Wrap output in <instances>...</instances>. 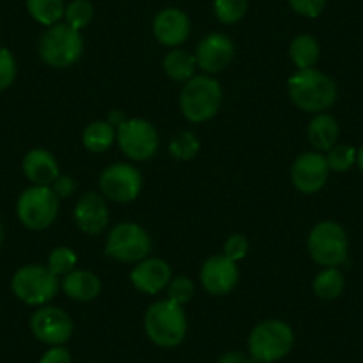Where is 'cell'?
I'll return each instance as SVG.
<instances>
[{"label":"cell","mask_w":363,"mask_h":363,"mask_svg":"<svg viewBox=\"0 0 363 363\" xmlns=\"http://www.w3.org/2000/svg\"><path fill=\"white\" fill-rule=\"evenodd\" d=\"M291 100L306 113H323L337 102V86L319 69H299L289 79Z\"/></svg>","instance_id":"1"},{"label":"cell","mask_w":363,"mask_h":363,"mask_svg":"<svg viewBox=\"0 0 363 363\" xmlns=\"http://www.w3.org/2000/svg\"><path fill=\"white\" fill-rule=\"evenodd\" d=\"M145 330L150 340L159 347H177L187 333L186 313L169 299L157 301L146 312Z\"/></svg>","instance_id":"2"},{"label":"cell","mask_w":363,"mask_h":363,"mask_svg":"<svg viewBox=\"0 0 363 363\" xmlns=\"http://www.w3.org/2000/svg\"><path fill=\"white\" fill-rule=\"evenodd\" d=\"M223 102V89L208 75H194L184 84L180 95L182 113L191 123H203L218 114Z\"/></svg>","instance_id":"3"},{"label":"cell","mask_w":363,"mask_h":363,"mask_svg":"<svg viewBox=\"0 0 363 363\" xmlns=\"http://www.w3.org/2000/svg\"><path fill=\"white\" fill-rule=\"evenodd\" d=\"M294 345V331L284 320L269 319L258 324L250 335V356L258 363H274L287 356Z\"/></svg>","instance_id":"4"},{"label":"cell","mask_w":363,"mask_h":363,"mask_svg":"<svg viewBox=\"0 0 363 363\" xmlns=\"http://www.w3.org/2000/svg\"><path fill=\"white\" fill-rule=\"evenodd\" d=\"M11 289L16 298L26 305L41 306L57 294L59 278L47 265L29 264L13 274Z\"/></svg>","instance_id":"5"},{"label":"cell","mask_w":363,"mask_h":363,"mask_svg":"<svg viewBox=\"0 0 363 363\" xmlns=\"http://www.w3.org/2000/svg\"><path fill=\"white\" fill-rule=\"evenodd\" d=\"M40 55L52 68H68L82 55V38L68 23H55L41 36Z\"/></svg>","instance_id":"6"},{"label":"cell","mask_w":363,"mask_h":363,"mask_svg":"<svg viewBox=\"0 0 363 363\" xmlns=\"http://www.w3.org/2000/svg\"><path fill=\"white\" fill-rule=\"evenodd\" d=\"M347 233L338 223L320 221L308 235V251L324 267H338L347 262Z\"/></svg>","instance_id":"7"},{"label":"cell","mask_w":363,"mask_h":363,"mask_svg":"<svg viewBox=\"0 0 363 363\" xmlns=\"http://www.w3.org/2000/svg\"><path fill=\"white\" fill-rule=\"evenodd\" d=\"M59 212V198L52 187L33 186L23 191L16 203L20 223L29 230H45L55 221Z\"/></svg>","instance_id":"8"},{"label":"cell","mask_w":363,"mask_h":363,"mask_svg":"<svg viewBox=\"0 0 363 363\" xmlns=\"http://www.w3.org/2000/svg\"><path fill=\"white\" fill-rule=\"evenodd\" d=\"M152 239L143 226L135 223H120L107 237L106 253L125 264H139L148 258Z\"/></svg>","instance_id":"9"},{"label":"cell","mask_w":363,"mask_h":363,"mask_svg":"<svg viewBox=\"0 0 363 363\" xmlns=\"http://www.w3.org/2000/svg\"><path fill=\"white\" fill-rule=\"evenodd\" d=\"M116 139L125 155L134 160H148L159 148V134L150 121L132 118L118 127Z\"/></svg>","instance_id":"10"},{"label":"cell","mask_w":363,"mask_h":363,"mask_svg":"<svg viewBox=\"0 0 363 363\" xmlns=\"http://www.w3.org/2000/svg\"><path fill=\"white\" fill-rule=\"evenodd\" d=\"M143 177L130 164H113L100 177L104 196L118 203H128L141 193Z\"/></svg>","instance_id":"11"},{"label":"cell","mask_w":363,"mask_h":363,"mask_svg":"<svg viewBox=\"0 0 363 363\" xmlns=\"http://www.w3.org/2000/svg\"><path fill=\"white\" fill-rule=\"evenodd\" d=\"M30 330L40 342L48 345H62L73 333V323L68 313L55 306H43L30 317Z\"/></svg>","instance_id":"12"},{"label":"cell","mask_w":363,"mask_h":363,"mask_svg":"<svg viewBox=\"0 0 363 363\" xmlns=\"http://www.w3.org/2000/svg\"><path fill=\"white\" fill-rule=\"evenodd\" d=\"M330 174L326 157L323 153L308 152L303 153L292 164L291 178L298 191L305 194H313L324 187Z\"/></svg>","instance_id":"13"},{"label":"cell","mask_w":363,"mask_h":363,"mask_svg":"<svg viewBox=\"0 0 363 363\" xmlns=\"http://www.w3.org/2000/svg\"><path fill=\"white\" fill-rule=\"evenodd\" d=\"M201 285L212 296H225L235 289L239 281V269L233 260L225 255L211 257L201 267Z\"/></svg>","instance_id":"14"},{"label":"cell","mask_w":363,"mask_h":363,"mask_svg":"<svg viewBox=\"0 0 363 363\" xmlns=\"http://www.w3.org/2000/svg\"><path fill=\"white\" fill-rule=\"evenodd\" d=\"M233 48L232 40L225 34L212 33L205 36L200 41L196 48V65L203 69L205 73H219L232 62L233 59Z\"/></svg>","instance_id":"15"},{"label":"cell","mask_w":363,"mask_h":363,"mask_svg":"<svg viewBox=\"0 0 363 363\" xmlns=\"http://www.w3.org/2000/svg\"><path fill=\"white\" fill-rule=\"evenodd\" d=\"M130 281L145 294H159L171 281L169 264L160 258H145L132 269Z\"/></svg>","instance_id":"16"},{"label":"cell","mask_w":363,"mask_h":363,"mask_svg":"<svg viewBox=\"0 0 363 363\" xmlns=\"http://www.w3.org/2000/svg\"><path fill=\"white\" fill-rule=\"evenodd\" d=\"M153 34L159 43L166 47H178L189 38L191 22L182 9H162L153 20Z\"/></svg>","instance_id":"17"},{"label":"cell","mask_w":363,"mask_h":363,"mask_svg":"<svg viewBox=\"0 0 363 363\" xmlns=\"http://www.w3.org/2000/svg\"><path fill=\"white\" fill-rule=\"evenodd\" d=\"M73 218H75L77 226L84 233L96 235L109 225V208L102 196H99L96 193H87L77 201Z\"/></svg>","instance_id":"18"},{"label":"cell","mask_w":363,"mask_h":363,"mask_svg":"<svg viewBox=\"0 0 363 363\" xmlns=\"http://www.w3.org/2000/svg\"><path fill=\"white\" fill-rule=\"evenodd\" d=\"M23 173L33 182V186L50 187L59 177V164L48 150L34 148L23 157Z\"/></svg>","instance_id":"19"},{"label":"cell","mask_w":363,"mask_h":363,"mask_svg":"<svg viewBox=\"0 0 363 363\" xmlns=\"http://www.w3.org/2000/svg\"><path fill=\"white\" fill-rule=\"evenodd\" d=\"M62 291L66 292L68 298H72L73 301H93V299L99 298L100 294V278L96 277L95 272L91 271H75L68 272L61 281Z\"/></svg>","instance_id":"20"},{"label":"cell","mask_w":363,"mask_h":363,"mask_svg":"<svg viewBox=\"0 0 363 363\" xmlns=\"http://www.w3.org/2000/svg\"><path fill=\"white\" fill-rule=\"evenodd\" d=\"M338 128L337 120L326 113H319L308 125V139L317 152H328L333 148L338 141Z\"/></svg>","instance_id":"21"},{"label":"cell","mask_w":363,"mask_h":363,"mask_svg":"<svg viewBox=\"0 0 363 363\" xmlns=\"http://www.w3.org/2000/svg\"><path fill=\"white\" fill-rule=\"evenodd\" d=\"M289 54H291L292 62L299 69H310L319 61L320 48L315 38L310 36V34H301V36H296L292 40Z\"/></svg>","instance_id":"22"},{"label":"cell","mask_w":363,"mask_h":363,"mask_svg":"<svg viewBox=\"0 0 363 363\" xmlns=\"http://www.w3.org/2000/svg\"><path fill=\"white\" fill-rule=\"evenodd\" d=\"M196 66V57L186 50H173L164 59V72L177 82H187L193 79Z\"/></svg>","instance_id":"23"},{"label":"cell","mask_w":363,"mask_h":363,"mask_svg":"<svg viewBox=\"0 0 363 363\" xmlns=\"http://www.w3.org/2000/svg\"><path fill=\"white\" fill-rule=\"evenodd\" d=\"M116 139V130L109 121H93L82 134V143L89 152L102 153L111 148Z\"/></svg>","instance_id":"24"},{"label":"cell","mask_w":363,"mask_h":363,"mask_svg":"<svg viewBox=\"0 0 363 363\" xmlns=\"http://www.w3.org/2000/svg\"><path fill=\"white\" fill-rule=\"evenodd\" d=\"M65 2L62 0H27V11L41 26L52 27L65 18Z\"/></svg>","instance_id":"25"},{"label":"cell","mask_w":363,"mask_h":363,"mask_svg":"<svg viewBox=\"0 0 363 363\" xmlns=\"http://www.w3.org/2000/svg\"><path fill=\"white\" fill-rule=\"evenodd\" d=\"M344 274L338 271L337 267H328L320 271L313 280V292L317 298L324 299V301H331L337 299L344 291Z\"/></svg>","instance_id":"26"},{"label":"cell","mask_w":363,"mask_h":363,"mask_svg":"<svg viewBox=\"0 0 363 363\" xmlns=\"http://www.w3.org/2000/svg\"><path fill=\"white\" fill-rule=\"evenodd\" d=\"M95 16V9L87 0H73L72 4L65 9V23H68L72 29L80 30L87 27Z\"/></svg>","instance_id":"27"},{"label":"cell","mask_w":363,"mask_h":363,"mask_svg":"<svg viewBox=\"0 0 363 363\" xmlns=\"http://www.w3.org/2000/svg\"><path fill=\"white\" fill-rule=\"evenodd\" d=\"M77 265V255L75 251L69 250V247L59 246L55 250H52V253L48 255V264L47 267L54 272L55 277H66L68 272H72Z\"/></svg>","instance_id":"28"},{"label":"cell","mask_w":363,"mask_h":363,"mask_svg":"<svg viewBox=\"0 0 363 363\" xmlns=\"http://www.w3.org/2000/svg\"><path fill=\"white\" fill-rule=\"evenodd\" d=\"M324 157H326V162H328V167H330V171L344 173V171H347L349 167L356 162L358 152L349 145H335L333 148L328 150V153Z\"/></svg>","instance_id":"29"},{"label":"cell","mask_w":363,"mask_h":363,"mask_svg":"<svg viewBox=\"0 0 363 363\" xmlns=\"http://www.w3.org/2000/svg\"><path fill=\"white\" fill-rule=\"evenodd\" d=\"M247 11V0H214V13L219 22L237 23Z\"/></svg>","instance_id":"30"},{"label":"cell","mask_w":363,"mask_h":363,"mask_svg":"<svg viewBox=\"0 0 363 363\" xmlns=\"http://www.w3.org/2000/svg\"><path fill=\"white\" fill-rule=\"evenodd\" d=\"M169 150H171V155H173L174 159L189 160L198 153V150H200V143H198L196 135H194L193 132H180V134L173 138V141H171L169 145Z\"/></svg>","instance_id":"31"},{"label":"cell","mask_w":363,"mask_h":363,"mask_svg":"<svg viewBox=\"0 0 363 363\" xmlns=\"http://www.w3.org/2000/svg\"><path fill=\"white\" fill-rule=\"evenodd\" d=\"M194 296V284L191 278L187 277H178L174 280L169 281L167 285V299L177 305H186L187 301H191Z\"/></svg>","instance_id":"32"},{"label":"cell","mask_w":363,"mask_h":363,"mask_svg":"<svg viewBox=\"0 0 363 363\" xmlns=\"http://www.w3.org/2000/svg\"><path fill=\"white\" fill-rule=\"evenodd\" d=\"M16 79V59L8 48H0V91L8 89Z\"/></svg>","instance_id":"33"},{"label":"cell","mask_w":363,"mask_h":363,"mask_svg":"<svg viewBox=\"0 0 363 363\" xmlns=\"http://www.w3.org/2000/svg\"><path fill=\"white\" fill-rule=\"evenodd\" d=\"M292 11L306 18H317L326 8V0H289Z\"/></svg>","instance_id":"34"},{"label":"cell","mask_w":363,"mask_h":363,"mask_svg":"<svg viewBox=\"0 0 363 363\" xmlns=\"http://www.w3.org/2000/svg\"><path fill=\"white\" fill-rule=\"evenodd\" d=\"M247 250H250V242H247L246 237L240 235V233H235V235H232L228 240H226L225 253L223 255L237 264V262L242 260V258L246 257Z\"/></svg>","instance_id":"35"},{"label":"cell","mask_w":363,"mask_h":363,"mask_svg":"<svg viewBox=\"0 0 363 363\" xmlns=\"http://www.w3.org/2000/svg\"><path fill=\"white\" fill-rule=\"evenodd\" d=\"M50 187L59 200H62V198H69L77 189L75 180H73L72 177H65V174H59Z\"/></svg>","instance_id":"36"},{"label":"cell","mask_w":363,"mask_h":363,"mask_svg":"<svg viewBox=\"0 0 363 363\" xmlns=\"http://www.w3.org/2000/svg\"><path fill=\"white\" fill-rule=\"evenodd\" d=\"M40 363H72V356H69L68 349L62 345H52L43 356H41Z\"/></svg>","instance_id":"37"},{"label":"cell","mask_w":363,"mask_h":363,"mask_svg":"<svg viewBox=\"0 0 363 363\" xmlns=\"http://www.w3.org/2000/svg\"><path fill=\"white\" fill-rule=\"evenodd\" d=\"M218 363H258L255 362L251 356H247L246 352H240V351H232L228 352V354L221 356V359H219Z\"/></svg>","instance_id":"38"},{"label":"cell","mask_w":363,"mask_h":363,"mask_svg":"<svg viewBox=\"0 0 363 363\" xmlns=\"http://www.w3.org/2000/svg\"><path fill=\"white\" fill-rule=\"evenodd\" d=\"M125 121H127V118H125V114L121 113V111H113V113L109 114V123L113 125V127H120Z\"/></svg>","instance_id":"39"},{"label":"cell","mask_w":363,"mask_h":363,"mask_svg":"<svg viewBox=\"0 0 363 363\" xmlns=\"http://www.w3.org/2000/svg\"><path fill=\"white\" fill-rule=\"evenodd\" d=\"M356 162H358L359 169L363 171V146H362V148H359V152H358V157H356Z\"/></svg>","instance_id":"40"},{"label":"cell","mask_w":363,"mask_h":363,"mask_svg":"<svg viewBox=\"0 0 363 363\" xmlns=\"http://www.w3.org/2000/svg\"><path fill=\"white\" fill-rule=\"evenodd\" d=\"M2 244H4V226L0 223V247H2Z\"/></svg>","instance_id":"41"}]
</instances>
